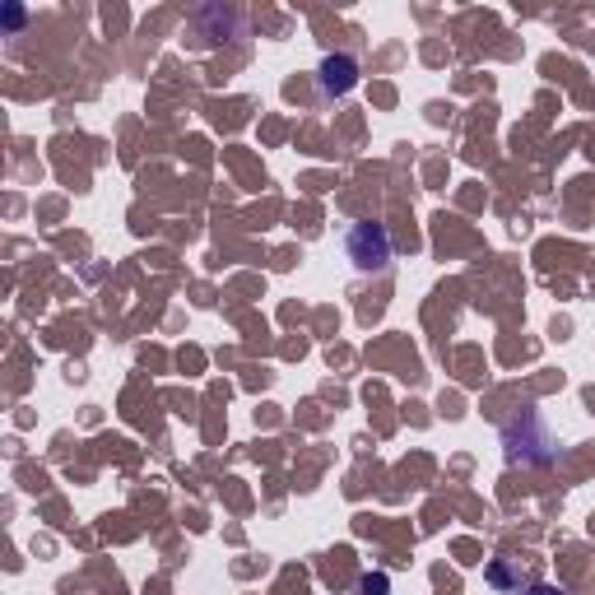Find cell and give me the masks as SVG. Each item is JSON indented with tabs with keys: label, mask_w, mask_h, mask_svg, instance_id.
I'll return each instance as SVG.
<instances>
[{
	"label": "cell",
	"mask_w": 595,
	"mask_h": 595,
	"mask_svg": "<svg viewBox=\"0 0 595 595\" xmlns=\"http://www.w3.org/2000/svg\"><path fill=\"white\" fill-rule=\"evenodd\" d=\"M349 261H354L359 270H386L391 233L382 224H354V233H349Z\"/></svg>",
	"instance_id": "6da1fadb"
},
{
	"label": "cell",
	"mask_w": 595,
	"mask_h": 595,
	"mask_svg": "<svg viewBox=\"0 0 595 595\" xmlns=\"http://www.w3.org/2000/svg\"><path fill=\"white\" fill-rule=\"evenodd\" d=\"M316 84H321V93H326V98H344L349 89L359 84V61L344 57V51H340V57H326V61H321Z\"/></svg>",
	"instance_id": "7a4b0ae2"
},
{
	"label": "cell",
	"mask_w": 595,
	"mask_h": 595,
	"mask_svg": "<svg viewBox=\"0 0 595 595\" xmlns=\"http://www.w3.org/2000/svg\"><path fill=\"white\" fill-rule=\"evenodd\" d=\"M359 591H363V595H386V577H372V573H368V577L359 582Z\"/></svg>",
	"instance_id": "3957f363"
},
{
	"label": "cell",
	"mask_w": 595,
	"mask_h": 595,
	"mask_svg": "<svg viewBox=\"0 0 595 595\" xmlns=\"http://www.w3.org/2000/svg\"><path fill=\"white\" fill-rule=\"evenodd\" d=\"M526 595H567L563 586H549V582H535V586H526Z\"/></svg>",
	"instance_id": "277c9868"
}]
</instances>
